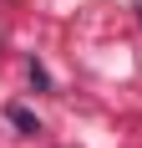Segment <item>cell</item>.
I'll use <instances>...</instances> for the list:
<instances>
[{
	"mask_svg": "<svg viewBox=\"0 0 142 148\" xmlns=\"http://www.w3.org/2000/svg\"><path fill=\"white\" fill-rule=\"evenodd\" d=\"M10 123H15V128H26V133H36V118H30L26 107H10Z\"/></svg>",
	"mask_w": 142,
	"mask_h": 148,
	"instance_id": "obj_1",
	"label": "cell"
},
{
	"mask_svg": "<svg viewBox=\"0 0 142 148\" xmlns=\"http://www.w3.org/2000/svg\"><path fill=\"white\" fill-rule=\"evenodd\" d=\"M137 10H142V0H137Z\"/></svg>",
	"mask_w": 142,
	"mask_h": 148,
	"instance_id": "obj_2",
	"label": "cell"
}]
</instances>
